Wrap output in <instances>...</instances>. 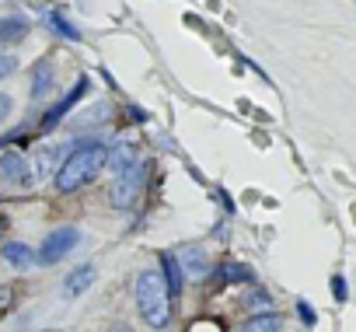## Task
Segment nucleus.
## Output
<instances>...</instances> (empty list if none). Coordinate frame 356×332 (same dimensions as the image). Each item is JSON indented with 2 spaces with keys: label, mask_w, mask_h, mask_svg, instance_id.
<instances>
[{
  "label": "nucleus",
  "mask_w": 356,
  "mask_h": 332,
  "mask_svg": "<svg viewBox=\"0 0 356 332\" xmlns=\"http://www.w3.org/2000/svg\"><path fill=\"white\" fill-rule=\"evenodd\" d=\"M18 70V60L15 56H0V77H8V74H15Z\"/></svg>",
  "instance_id": "obj_21"
},
{
  "label": "nucleus",
  "mask_w": 356,
  "mask_h": 332,
  "mask_svg": "<svg viewBox=\"0 0 356 332\" xmlns=\"http://www.w3.org/2000/svg\"><path fill=\"white\" fill-rule=\"evenodd\" d=\"M297 315H300V322H304L307 329H311V325H318V311H314L304 297H297Z\"/></svg>",
  "instance_id": "obj_20"
},
{
  "label": "nucleus",
  "mask_w": 356,
  "mask_h": 332,
  "mask_svg": "<svg viewBox=\"0 0 356 332\" xmlns=\"http://www.w3.org/2000/svg\"><path fill=\"white\" fill-rule=\"evenodd\" d=\"M283 322H280V315L276 311H262V315H252L248 322H245V329H252V332H259V329H280Z\"/></svg>",
  "instance_id": "obj_18"
},
{
  "label": "nucleus",
  "mask_w": 356,
  "mask_h": 332,
  "mask_svg": "<svg viewBox=\"0 0 356 332\" xmlns=\"http://www.w3.org/2000/svg\"><path fill=\"white\" fill-rule=\"evenodd\" d=\"M248 304H269V297H266V294H252Z\"/></svg>",
  "instance_id": "obj_24"
},
{
  "label": "nucleus",
  "mask_w": 356,
  "mask_h": 332,
  "mask_svg": "<svg viewBox=\"0 0 356 332\" xmlns=\"http://www.w3.org/2000/svg\"><path fill=\"white\" fill-rule=\"evenodd\" d=\"M0 255H4V262H11V266H18V269H25V266L35 262V252H32L25 242H8L4 248H0Z\"/></svg>",
  "instance_id": "obj_14"
},
{
  "label": "nucleus",
  "mask_w": 356,
  "mask_h": 332,
  "mask_svg": "<svg viewBox=\"0 0 356 332\" xmlns=\"http://www.w3.org/2000/svg\"><path fill=\"white\" fill-rule=\"evenodd\" d=\"M178 262H182V273L193 276V280H207V273H210V259H207L203 248H186L178 255Z\"/></svg>",
  "instance_id": "obj_10"
},
{
  "label": "nucleus",
  "mask_w": 356,
  "mask_h": 332,
  "mask_svg": "<svg viewBox=\"0 0 356 332\" xmlns=\"http://www.w3.org/2000/svg\"><path fill=\"white\" fill-rule=\"evenodd\" d=\"M168 287L161 280L157 269H143L136 276V308H140V318L150 325V329H164L171 325V304H168Z\"/></svg>",
  "instance_id": "obj_2"
},
{
  "label": "nucleus",
  "mask_w": 356,
  "mask_h": 332,
  "mask_svg": "<svg viewBox=\"0 0 356 332\" xmlns=\"http://www.w3.org/2000/svg\"><path fill=\"white\" fill-rule=\"evenodd\" d=\"M0 179L11 182V186L29 189V186H32V168H29V161H25L18 150H4V154H0Z\"/></svg>",
  "instance_id": "obj_6"
},
{
  "label": "nucleus",
  "mask_w": 356,
  "mask_h": 332,
  "mask_svg": "<svg viewBox=\"0 0 356 332\" xmlns=\"http://www.w3.org/2000/svg\"><path fill=\"white\" fill-rule=\"evenodd\" d=\"M11 301H15V290H11V287H0V315L11 308Z\"/></svg>",
  "instance_id": "obj_23"
},
{
  "label": "nucleus",
  "mask_w": 356,
  "mask_h": 332,
  "mask_svg": "<svg viewBox=\"0 0 356 332\" xmlns=\"http://www.w3.org/2000/svg\"><path fill=\"white\" fill-rule=\"evenodd\" d=\"M53 88H56V67H53L49 60H39V63L32 67V98L42 102V98L53 95Z\"/></svg>",
  "instance_id": "obj_7"
},
{
  "label": "nucleus",
  "mask_w": 356,
  "mask_h": 332,
  "mask_svg": "<svg viewBox=\"0 0 356 332\" xmlns=\"http://www.w3.org/2000/svg\"><path fill=\"white\" fill-rule=\"evenodd\" d=\"M91 283H95V266H77V269L63 280V297H81Z\"/></svg>",
  "instance_id": "obj_12"
},
{
  "label": "nucleus",
  "mask_w": 356,
  "mask_h": 332,
  "mask_svg": "<svg viewBox=\"0 0 356 332\" xmlns=\"http://www.w3.org/2000/svg\"><path fill=\"white\" fill-rule=\"evenodd\" d=\"M220 280L224 283H234V280H255V273L248 269V266H241V262H227V266H220Z\"/></svg>",
  "instance_id": "obj_17"
},
{
  "label": "nucleus",
  "mask_w": 356,
  "mask_h": 332,
  "mask_svg": "<svg viewBox=\"0 0 356 332\" xmlns=\"http://www.w3.org/2000/svg\"><path fill=\"white\" fill-rule=\"evenodd\" d=\"M77 242H81V231H77V228H56V231H49L46 242L39 245L35 262H39V266H56L67 252L77 248Z\"/></svg>",
  "instance_id": "obj_4"
},
{
  "label": "nucleus",
  "mask_w": 356,
  "mask_h": 332,
  "mask_svg": "<svg viewBox=\"0 0 356 332\" xmlns=\"http://www.w3.org/2000/svg\"><path fill=\"white\" fill-rule=\"evenodd\" d=\"M105 157H108L105 143H84L74 154H67L63 164H60V172L53 175L56 193H77L81 186L95 182L102 175V168H105Z\"/></svg>",
  "instance_id": "obj_1"
},
{
  "label": "nucleus",
  "mask_w": 356,
  "mask_h": 332,
  "mask_svg": "<svg viewBox=\"0 0 356 332\" xmlns=\"http://www.w3.org/2000/svg\"><path fill=\"white\" fill-rule=\"evenodd\" d=\"M332 297H335L339 304H346V297H349V283H346V276H342V273H335V276H332Z\"/></svg>",
  "instance_id": "obj_19"
},
{
  "label": "nucleus",
  "mask_w": 356,
  "mask_h": 332,
  "mask_svg": "<svg viewBox=\"0 0 356 332\" xmlns=\"http://www.w3.org/2000/svg\"><path fill=\"white\" fill-rule=\"evenodd\" d=\"M161 262H164V266H161V280H164V287H168V297H178V294H182V280H186L182 262H178V255H164Z\"/></svg>",
  "instance_id": "obj_11"
},
{
  "label": "nucleus",
  "mask_w": 356,
  "mask_h": 332,
  "mask_svg": "<svg viewBox=\"0 0 356 332\" xmlns=\"http://www.w3.org/2000/svg\"><path fill=\"white\" fill-rule=\"evenodd\" d=\"M46 25L60 35V39H67V42H81V32H77V25H70L67 18H63V11L60 8H53V11H46Z\"/></svg>",
  "instance_id": "obj_15"
},
{
  "label": "nucleus",
  "mask_w": 356,
  "mask_h": 332,
  "mask_svg": "<svg viewBox=\"0 0 356 332\" xmlns=\"http://www.w3.org/2000/svg\"><path fill=\"white\" fill-rule=\"evenodd\" d=\"M11 109H15V98H11V95H0V122L11 116Z\"/></svg>",
  "instance_id": "obj_22"
},
{
  "label": "nucleus",
  "mask_w": 356,
  "mask_h": 332,
  "mask_svg": "<svg viewBox=\"0 0 356 332\" xmlns=\"http://www.w3.org/2000/svg\"><path fill=\"white\" fill-rule=\"evenodd\" d=\"M29 35V18L25 15H4L0 18V46H18Z\"/></svg>",
  "instance_id": "obj_8"
},
{
  "label": "nucleus",
  "mask_w": 356,
  "mask_h": 332,
  "mask_svg": "<svg viewBox=\"0 0 356 332\" xmlns=\"http://www.w3.org/2000/svg\"><path fill=\"white\" fill-rule=\"evenodd\" d=\"M88 88H91V81H88V77H77V84H74V88H70V91H67V95H63V98H60V102H56V105H53L46 116H42V133L56 129V122H60V119H63V116H67V112H70V109H74V105H77L84 95H88Z\"/></svg>",
  "instance_id": "obj_5"
},
{
  "label": "nucleus",
  "mask_w": 356,
  "mask_h": 332,
  "mask_svg": "<svg viewBox=\"0 0 356 332\" xmlns=\"http://www.w3.org/2000/svg\"><path fill=\"white\" fill-rule=\"evenodd\" d=\"M143 179H147V164L143 161H133L129 168H122L119 179H115V186H112V196H108L112 207L133 210L136 200H140V193H143Z\"/></svg>",
  "instance_id": "obj_3"
},
{
  "label": "nucleus",
  "mask_w": 356,
  "mask_h": 332,
  "mask_svg": "<svg viewBox=\"0 0 356 332\" xmlns=\"http://www.w3.org/2000/svg\"><path fill=\"white\" fill-rule=\"evenodd\" d=\"M133 161H136V147H133V140H122V143H115V147H112V154L105 157V164L112 168V175H119L122 168H129Z\"/></svg>",
  "instance_id": "obj_13"
},
{
  "label": "nucleus",
  "mask_w": 356,
  "mask_h": 332,
  "mask_svg": "<svg viewBox=\"0 0 356 332\" xmlns=\"http://www.w3.org/2000/svg\"><path fill=\"white\" fill-rule=\"evenodd\" d=\"M63 157H67V147H42V150L35 154V172H39V179H53V175L60 172Z\"/></svg>",
  "instance_id": "obj_9"
},
{
  "label": "nucleus",
  "mask_w": 356,
  "mask_h": 332,
  "mask_svg": "<svg viewBox=\"0 0 356 332\" xmlns=\"http://www.w3.org/2000/svg\"><path fill=\"white\" fill-rule=\"evenodd\" d=\"M102 119H108V105H105V102H98V105H91L88 112H81V116L74 119V126H77V129H91V126H102Z\"/></svg>",
  "instance_id": "obj_16"
}]
</instances>
